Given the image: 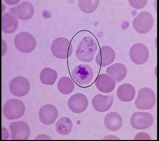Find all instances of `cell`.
<instances>
[{
	"instance_id": "25",
	"label": "cell",
	"mask_w": 159,
	"mask_h": 141,
	"mask_svg": "<svg viewBox=\"0 0 159 141\" xmlns=\"http://www.w3.org/2000/svg\"><path fill=\"white\" fill-rule=\"evenodd\" d=\"M79 7L82 12L86 14H91L97 9L99 1H79Z\"/></svg>"
},
{
	"instance_id": "27",
	"label": "cell",
	"mask_w": 159,
	"mask_h": 141,
	"mask_svg": "<svg viewBox=\"0 0 159 141\" xmlns=\"http://www.w3.org/2000/svg\"><path fill=\"white\" fill-rule=\"evenodd\" d=\"M134 140H150V137L148 134L144 133H140L135 136Z\"/></svg>"
},
{
	"instance_id": "14",
	"label": "cell",
	"mask_w": 159,
	"mask_h": 141,
	"mask_svg": "<svg viewBox=\"0 0 159 141\" xmlns=\"http://www.w3.org/2000/svg\"><path fill=\"white\" fill-rule=\"evenodd\" d=\"M58 116V110L52 104H46L43 106L39 111L40 121L44 125L52 124L57 120Z\"/></svg>"
},
{
	"instance_id": "10",
	"label": "cell",
	"mask_w": 159,
	"mask_h": 141,
	"mask_svg": "<svg viewBox=\"0 0 159 141\" xmlns=\"http://www.w3.org/2000/svg\"><path fill=\"white\" fill-rule=\"evenodd\" d=\"M9 89L12 94L15 96H24L30 90V84L27 78L18 76L15 77L10 82Z\"/></svg>"
},
{
	"instance_id": "3",
	"label": "cell",
	"mask_w": 159,
	"mask_h": 141,
	"mask_svg": "<svg viewBox=\"0 0 159 141\" xmlns=\"http://www.w3.org/2000/svg\"><path fill=\"white\" fill-rule=\"evenodd\" d=\"M25 111V107L22 101L18 99H11L4 105L3 113L8 120H14L23 116Z\"/></svg>"
},
{
	"instance_id": "22",
	"label": "cell",
	"mask_w": 159,
	"mask_h": 141,
	"mask_svg": "<svg viewBox=\"0 0 159 141\" xmlns=\"http://www.w3.org/2000/svg\"><path fill=\"white\" fill-rule=\"evenodd\" d=\"M58 77L57 72L50 68H45L41 70L40 78L42 83L44 85H52L55 83Z\"/></svg>"
},
{
	"instance_id": "12",
	"label": "cell",
	"mask_w": 159,
	"mask_h": 141,
	"mask_svg": "<svg viewBox=\"0 0 159 141\" xmlns=\"http://www.w3.org/2000/svg\"><path fill=\"white\" fill-rule=\"evenodd\" d=\"M33 4L28 2H23L18 6L10 9V13L17 19L27 20L32 19L34 15Z\"/></svg>"
},
{
	"instance_id": "6",
	"label": "cell",
	"mask_w": 159,
	"mask_h": 141,
	"mask_svg": "<svg viewBox=\"0 0 159 141\" xmlns=\"http://www.w3.org/2000/svg\"><path fill=\"white\" fill-rule=\"evenodd\" d=\"M156 102V96L152 89L143 88L139 91L135 101V107L139 110H149L152 108Z\"/></svg>"
},
{
	"instance_id": "18",
	"label": "cell",
	"mask_w": 159,
	"mask_h": 141,
	"mask_svg": "<svg viewBox=\"0 0 159 141\" xmlns=\"http://www.w3.org/2000/svg\"><path fill=\"white\" fill-rule=\"evenodd\" d=\"M107 74L112 77L115 82L119 83L125 78L127 74L126 67L122 63H117L107 69Z\"/></svg>"
},
{
	"instance_id": "26",
	"label": "cell",
	"mask_w": 159,
	"mask_h": 141,
	"mask_svg": "<svg viewBox=\"0 0 159 141\" xmlns=\"http://www.w3.org/2000/svg\"><path fill=\"white\" fill-rule=\"evenodd\" d=\"M130 6L136 9H141L145 7L147 3V1H129Z\"/></svg>"
},
{
	"instance_id": "8",
	"label": "cell",
	"mask_w": 159,
	"mask_h": 141,
	"mask_svg": "<svg viewBox=\"0 0 159 141\" xmlns=\"http://www.w3.org/2000/svg\"><path fill=\"white\" fill-rule=\"evenodd\" d=\"M148 48L141 43H135L131 47L129 52L130 59L137 65L144 64L149 58Z\"/></svg>"
},
{
	"instance_id": "29",
	"label": "cell",
	"mask_w": 159,
	"mask_h": 141,
	"mask_svg": "<svg viewBox=\"0 0 159 141\" xmlns=\"http://www.w3.org/2000/svg\"><path fill=\"white\" fill-rule=\"evenodd\" d=\"M108 137H110V138H108V137H106V138H104V139H109V140H110V139H113V140H115V139H120L119 138H117V137H116L114 136H107Z\"/></svg>"
},
{
	"instance_id": "21",
	"label": "cell",
	"mask_w": 159,
	"mask_h": 141,
	"mask_svg": "<svg viewBox=\"0 0 159 141\" xmlns=\"http://www.w3.org/2000/svg\"><path fill=\"white\" fill-rule=\"evenodd\" d=\"M104 124L108 130L117 131L122 125V120L120 116L116 112H111L107 114L104 120Z\"/></svg>"
},
{
	"instance_id": "28",
	"label": "cell",
	"mask_w": 159,
	"mask_h": 141,
	"mask_svg": "<svg viewBox=\"0 0 159 141\" xmlns=\"http://www.w3.org/2000/svg\"><path fill=\"white\" fill-rule=\"evenodd\" d=\"M37 139H38V140H51V139L47 135L41 134L36 137L35 140H37Z\"/></svg>"
},
{
	"instance_id": "15",
	"label": "cell",
	"mask_w": 159,
	"mask_h": 141,
	"mask_svg": "<svg viewBox=\"0 0 159 141\" xmlns=\"http://www.w3.org/2000/svg\"><path fill=\"white\" fill-rule=\"evenodd\" d=\"M115 59V52L109 46L101 48L96 56V62L101 67H106L113 62Z\"/></svg>"
},
{
	"instance_id": "9",
	"label": "cell",
	"mask_w": 159,
	"mask_h": 141,
	"mask_svg": "<svg viewBox=\"0 0 159 141\" xmlns=\"http://www.w3.org/2000/svg\"><path fill=\"white\" fill-rule=\"evenodd\" d=\"M153 123V117L148 112H135L131 116V125L136 130L147 129Z\"/></svg>"
},
{
	"instance_id": "7",
	"label": "cell",
	"mask_w": 159,
	"mask_h": 141,
	"mask_svg": "<svg viewBox=\"0 0 159 141\" xmlns=\"http://www.w3.org/2000/svg\"><path fill=\"white\" fill-rule=\"evenodd\" d=\"M153 26V19L150 13L142 12L135 17L133 22V28L137 33L145 34L149 32Z\"/></svg>"
},
{
	"instance_id": "24",
	"label": "cell",
	"mask_w": 159,
	"mask_h": 141,
	"mask_svg": "<svg viewBox=\"0 0 159 141\" xmlns=\"http://www.w3.org/2000/svg\"><path fill=\"white\" fill-rule=\"evenodd\" d=\"M57 87L61 93L64 95L70 94L74 90V83L70 77L64 76L59 80Z\"/></svg>"
},
{
	"instance_id": "17",
	"label": "cell",
	"mask_w": 159,
	"mask_h": 141,
	"mask_svg": "<svg viewBox=\"0 0 159 141\" xmlns=\"http://www.w3.org/2000/svg\"><path fill=\"white\" fill-rule=\"evenodd\" d=\"M113 102V97L110 95H96L92 100V104L94 108L99 112H105L109 110L112 106Z\"/></svg>"
},
{
	"instance_id": "1",
	"label": "cell",
	"mask_w": 159,
	"mask_h": 141,
	"mask_svg": "<svg viewBox=\"0 0 159 141\" xmlns=\"http://www.w3.org/2000/svg\"><path fill=\"white\" fill-rule=\"evenodd\" d=\"M97 49V43L95 40L92 37L86 36L81 40L77 46L75 56L82 62H91L93 59Z\"/></svg>"
},
{
	"instance_id": "16",
	"label": "cell",
	"mask_w": 159,
	"mask_h": 141,
	"mask_svg": "<svg viewBox=\"0 0 159 141\" xmlns=\"http://www.w3.org/2000/svg\"><path fill=\"white\" fill-rule=\"evenodd\" d=\"M95 86L101 92L109 93L113 91L115 88V81L109 75L101 74L96 78Z\"/></svg>"
},
{
	"instance_id": "20",
	"label": "cell",
	"mask_w": 159,
	"mask_h": 141,
	"mask_svg": "<svg viewBox=\"0 0 159 141\" xmlns=\"http://www.w3.org/2000/svg\"><path fill=\"white\" fill-rule=\"evenodd\" d=\"M117 95L120 101L123 102H130L135 97V89L130 84H124L118 88Z\"/></svg>"
},
{
	"instance_id": "19",
	"label": "cell",
	"mask_w": 159,
	"mask_h": 141,
	"mask_svg": "<svg viewBox=\"0 0 159 141\" xmlns=\"http://www.w3.org/2000/svg\"><path fill=\"white\" fill-rule=\"evenodd\" d=\"M18 21L11 13H7L2 16V28L6 34H12L15 32L18 27Z\"/></svg>"
},
{
	"instance_id": "4",
	"label": "cell",
	"mask_w": 159,
	"mask_h": 141,
	"mask_svg": "<svg viewBox=\"0 0 159 141\" xmlns=\"http://www.w3.org/2000/svg\"><path fill=\"white\" fill-rule=\"evenodd\" d=\"M72 76L75 83L79 86H84L90 83L93 77V72L89 65H77L72 72Z\"/></svg>"
},
{
	"instance_id": "5",
	"label": "cell",
	"mask_w": 159,
	"mask_h": 141,
	"mask_svg": "<svg viewBox=\"0 0 159 141\" xmlns=\"http://www.w3.org/2000/svg\"><path fill=\"white\" fill-rule=\"evenodd\" d=\"M14 43L16 48L24 53L33 52L36 46V40L34 37L27 32H21L16 35Z\"/></svg>"
},
{
	"instance_id": "13",
	"label": "cell",
	"mask_w": 159,
	"mask_h": 141,
	"mask_svg": "<svg viewBox=\"0 0 159 141\" xmlns=\"http://www.w3.org/2000/svg\"><path fill=\"white\" fill-rule=\"evenodd\" d=\"M87 97L82 93L73 95L68 101V105L70 110L76 114H80L87 109L88 106Z\"/></svg>"
},
{
	"instance_id": "23",
	"label": "cell",
	"mask_w": 159,
	"mask_h": 141,
	"mask_svg": "<svg viewBox=\"0 0 159 141\" xmlns=\"http://www.w3.org/2000/svg\"><path fill=\"white\" fill-rule=\"evenodd\" d=\"M56 130L58 134L66 135L70 134L73 129V123L70 118L63 117L60 118L55 126Z\"/></svg>"
},
{
	"instance_id": "11",
	"label": "cell",
	"mask_w": 159,
	"mask_h": 141,
	"mask_svg": "<svg viewBox=\"0 0 159 141\" xmlns=\"http://www.w3.org/2000/svg\"><path fill=\"white\" fill-rule=\"evenodd\" d=\"M11 136L13 140H26L30 135V129L27 123L16 121L10 125Z\"/></svg>"
},
{
	"instance_id": "2",
	"label": "cell",
	"mask_w": 159,
	"mask_h": 141,
	"mask_svg": "<svg viewBox=\"0 0 159 141\" xmlns=\"http://www.w3.org/2000/svg\"><path fill=\"white\" fill-rule=\"evenodd\" d=\"M52 53L59 59H66L72 55L73 46L70 41L64 37L55 39L51 46Z\"/></svg>"
}]
</instances>
